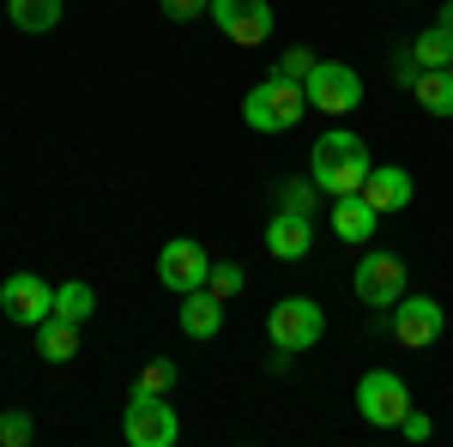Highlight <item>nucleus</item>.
I'll list each match as a JSON object with an SVG mask.
<instances>
[{
	"instance_id": "obj_1",
	"label": "nucleus",
	"mask_w": 453,
	"mask_h": 447,
	"mask_svg": "<svg viewBox=\"0 0 453 447\" xmlns=\"http://www.w3.org/2000/svg\"><path fill=\"white\" fill-rule=\"evenodd\" d=\"M369 170H375V158H369V145L350 134V127H326V134L314 139L309 151V175L320 194H363V181H369Z\"/></svg>"
},
{
	"instance_id": "obj_2",
	"label": "nucleus",
	"mask_w": 453,
	"mask_h": 447,
	"mask_svg": "<svg viewBox=\"0 0 453 447\" xmlns=\"http://www.w3.org/2000/svg\"><path fill=\"white\" fill-rule=\"evenodd\" d=\"M303 115H309V91H303L296 79H279V73H266L242 97V121L254 134H290Z\"/></svg>"
},
{
	"instance_id": "obj_3",
	"label": "nucleus",
	"mask_w": 453,
	"mask_h": 447,
	"mask_svg": "<svg viewBox=\"0 0 453 447\" xmlns=\"http://www.w3.org/2000/svg\"><path fill=\"white\" fill-rule=\"evenodd\" d=\"M181 423H175L170 393H127V412H121V442L127 447H175Z\"/></svg>"
},
{
	"instance_id": "obj_4",
	"label": "nucleus",
	"mask_w": 453,
	"mask_h": 447,
	"mask_svg": "<svg viewBox=\"0 0 453 447\" xmlns=\"http://www.w3.org/2000/svg\"><path fill=\"white\" fill-rule=\"evenodd\" d=\"M405 412H411V387H405V375L369 369V375L357 381V417H363L369 429H399Z\"/></svg>"
},
{
	"instance_id": "obj_5",
	"label": "nucleus",
	"mask_w": 453,
	"mask_h": 447,
	"mask_svg": "<svg viewBox=\"0 0 453 447\" xmlns=\"http://www.w3.org/2000/svg\"><path fill=\"white\" fill-rule=\"evenodd\" d=\"M320 333H326V309L314 303V297H284L279 309L266 314V339H273V351H309V344H320Z\"/></svg>"
},
{
	"instance_id": "obj_6",
	"label": "nucleus",
	"mask_w": 453,
	"mask_h": 447,
	"mask_svg": "<svg viewBox=\"0 0 453 447\" xmlns=\"http://www.w3.org/2000/svg\"><path fill=\"white\" fill-rule=\"evenodd\" d=\"M218 31L230 36L236 49H260L266 36H273V0H211V12H206Z\"/></svg>"
},
{
	"instance_id": "obj_7",
	"label": "nucleus",
	"mask_w": 453,
	"mask_h": 447,
	"mask_svg": "<svg viewBox=\"0 0 453 447\" xmlns=\"http://www.w3.org/2000/svg\"><path fill=\"white\" fill-rule=\"evenodd\" d=\"M303 91H309V104L320 109V115H350V109L363 104V79H357V67H345V61H314Z\"/></svg>"
},
{
	"instance_id": "obj_8",
	"label": "nucleus",
	"mask_w": 453,
	"mask_h": 447,
	"mask_svg": "<svg viewBox=\"0 0 453 447\" xmlns=\"http://www.w3.org/2000/svg\"><path fill=\"white\" fill-rule=\"evenodd\" d=\"M0 314L12 320V327H42L49 314H55V284H42L36 273H12L0 284Z\"/></svg>"
},
{
	"instance_id": "obj_9",
	"label": "nucleus",
	"mask_w": 453,
	"mask_h": 447,
	"mask_svg": "<svg viewBox=\"0 0 453 447\" xmlns=\"http://www.w3.org/2000/svg\"><path fill=\"white\" fill-rule=\"evenodd\" d=\"M206 278H211V254H206L194 236L164 242V254H157V284H164V290L188 297V290H200Z\"/></svg>"
},
{
	"instance_id": "obj_10",
	"label": "nucleus",
	"mask_w": 453,
	"mask_h": 447,
	"mask_svg": "<svg viewBox=\"0 0 453 447\" xmlns=\"http://www.w3.org/2000/svg\"><path fill=\"white\" fill-rule=\"evenodd\" d=\"M405 297V260L399 254H363L357 260V303L363 309H393Z\"/></svg>"
},
{
	"instance_id": "obj_11",
	"label": "nucleus",
	"mask_w": 453,
	"mask_h": 447,
	"mask_svg": "<svg viewBox=\"0 0 453 447\" xmlns=\"http://www.w3.org/2000/svg\"><path fill=\"white\" fill-rule=\"evenodd\" d=\"M441 327H448V309H441L435 297H399V303H393V339L411 344V351L435 344Z\"/></svg>"
},
{
	"instance_id": "obj_12",
	"label": "nucleus",
	"mask_w": 453,
	"mask_h": 447,
	"mask_svg": "<svg viewBox=\"0 0 453 447\" xmlns=\"http://www.w3.org/2000/svg\"><path fill=\"white\" fill-rule=\"evenodd\" d=\"M266 254L273 260H309L314 254V218L309 212H273L266 218Z\"/></svg>"
},
{
	"instance_id": "obj_13",
	"label": "nucleus",
	"mask_w": 453,
	"mask_h": 447,
	"mask_svg": "<svg viewBox=\"0 0 453 447\" xmlns=\"http://www.w3.org/2000/svg\"><path fill=\"white\" fill-rule=\"evenodd\" d=\"M411 194H418V181L405 175V164H375L369 181H363V200H369L375 212H405Z\"/></svg>"
},
{
	"instance_id": "obj_14",
	"label": "nucleus",
	"mask_w": 453,
	"mask_h": 447,
	"mask_svg": "<svg viewBox=\"0 0 453 447\" xmlns=\"http://www.w3.org/2000/svg\"><path fill=\"white\" fill-rule=\"evenodd\" d=\"M175 327H181V333H188V339H218V327H224V297H211L206 284H200V290H188V297H181V309H175Z\"/></svg>"
},
{
	"instance_id": "obj_15",
	"label": "nucleus",
	"mask_w": 453,
	"mask_h": 447,
	"mask_svg": "<svg viewBox=\"0 0 453 447\" xmlns=\"http://www.w3.org/2000/svg\"><path fill=\"white\" fill-rule=\"evenodd\" d=\"M375 224H381V212L369 206L363 194H339V200H333V236L339 242H369Z\"/></svg>"
},
{
	"instance_id": "obj_16",
	"label": "nucleus",
	"mask_w": 453,
	"mask_h": 447,
	"mask_svg": "<svg viewBox=\"0 0 453 447\" xmlns=\"http://www.w3.org/2000/svg\"><path fill=\"white\" fill-rule=\"evenodd\" d=\"M411 97H418L423 115H441V121H453V67H423L418 85H411Z\"/></svg>"
},
{
	"instance_id": "obj_17",
	"label": "nucleus",
	"mask_w": 453,
	"mask_h": 447,
	"mask_svg": "<svg viewBox=\"0 0 453 447\" xmlns=\"http://www.w3.org/2000/svg\"><path fill=\"white\" fill-rule=\"evenodd\" d=\"M36 357H42V363H73V357H79V320L49 314V320L36 327Z\"/></svg>"
},
{
	"instance_id": "obj_18",
	"label": "nucleus",
	"mask_w": 453,
	"mask_h": 447,
	"mask_svg": "<svg viewBox=\"0 0 453 447\" xmlns=\"http://www.w3.org/2000/svg\"><path fill=\"white\" fill-rule=\"evenodd\" d=\"M6 19H12L19 31L42 36V31H55V25H61V0H6Z\"/></svg>"
},
{
	"instance_id": "obj_19",
	"label": "nucleus",
	"mask_w": 453,
	"mask_h": 447,
	"mask_svg": "<svg viewBox=\"0 0 453 447\" xmlns=\"http://www.w3.org/2000/svg\"><path fill=\"white\" fill-rule=\"evenodd\" d=\"M55 314H61V320H79V327H85V320L97 314V290H91L85 278H67V284H55Z\"/></svg>"
},
{
	"instance_id": "obj_20",
	"label": "nucleus",
	"mask_w": 453,
	"mask_h": 447,
	"mask_svg": "<svg viewBox=\"0 0 453 447\" xmlns=\"http://www.w3.org/2000/svg\"><path fill=\"white\" fill-rule=\"evenodd\" d=\"M411 61L418 67H453V31H441V25L418 31L411 36Z\"/></svg>"
},
{
	"instance_id": "obj_21",
	"label": "nucleus",
	"mask_w": 453,
	"mask_h": 447,
	"mask_svg": "<svg viewBox=\"0 0 453 447\" xmlns=\"http://www.w3.org/2000/svg\"><path fill=\"white\" fill-rule=\"evenodd\" d=\"M279 206L284 212H320V188H314V175H290V181H284L279 188Z\"/></svg>"
},
{
	"instance_id": "obj_22",
	"label": "nucleus",
	"mask_w": 453,
	"mask_h": 447,
	"mask_svg": "<svg viewBox=\"0 0 453 447\" xmlns=\"http://www.w3.org/2000/svg\"><path fill=\"white\" fill-rule=\"evenodd\" d=\"M242 284H248V273L236 266V260H211V278H206L211 297H224V303H230V297H242Z\"/></svg>"
},
{
	"instance_id": "obj_23",
	"label": "nucleus",
	"mask_w": 453,
	"mask_h": 447,
	"mask_svg": "<svg viewBox=\"0 0 453 447\" xmlns=\"http://www.w3.org/2000/svg\"><path fill=\"white\" fill-rule=\"evenodd\" d=\"M175 387V363L170 357H151L140 375H134V393H170Z\"/></svg>"
},
{
	"instance_id": "obj_24",
	"label": "nucleus",
	"mask_w": 453,
	"mask_h": 447,
	"mask_svg": "<svg viewBox=\"0 0 453 447\" xmlns=\"http://www.w3.org/2000/svg\"><path fill=\"white\" fill-rule=\"evenodd\" d=\"M36 435L31 412H0V447H25Z\"/></svg>"
},
{
	"instance_id": "obj_25",
	"label": "nucleus",
	"mask_w": 453,
	"mask_h": 447,
	"mask_svg": "<svg viewBox=\"0 0 453 447\" xmlns=\"http://www.w3.org/2000/svg\"><path fill=\"white\" fill-rule=\"evenodd\" d=\"M273 73H279V79H296V85H309L314 55H309V49H284V55H279V67H273Z\"/></svg>"
},
{
	"instance_id": "obj_26",
	"label": "nucleus",
	"mask_w": 453,
	"mask_h": 447,
	"mask_svg": "<svg viewBox=\"0 0 453 447\" xmlns=\"http://www.w3.org/2000/svg\"><path fill=\"white\" fill-rule=\"evenodd\" d=\"M206 12H211V0H164V19H175V25H194Z\"/></svg>"
},
{
	"instance_id": "obj_27",
	"label": "nucleus",
	"mask_w": 453,
	"mask_h": 447,
	"mask_svg": "<svg viewBox=\"0 0 453 447\" xmlns=\"http://www.w3.org/2000/svg\"><path fill=\"white\" fill-rule=\"evenodd\" d=\"M418 61H411V49H399V61H393V85H399V91H411V85H418Z\"/></svg>"
},
{
	"instance_id": "obj_28",
	"label": "nucleus",
	"mask_w": 453,
	"mask_h": 447,
	"mask_svg": "<svg viewBox=\"0 0 453 447\" xmlns=\"http://www.w3.org/2000/svg\"><path fill=\"white\" fill-rule=\"evenodd\" d=\"M399 429H405V442H429V435H435V423H429V417H423L418 405L405 412V423H399Z\"/></svg>"
},
{
	"instance_id": "obj_29",
	"label": "nucleus",
	"mask_w": 453,
	"mask_h": 447,
	"mask_svg": "<svg viewBox=\"0 0 453 447\" xmlns=\"http://www.w3.org/2000/svg\"><path fill=\"white\" fill-rule=\"evenodd\" d=\"M435 25H441V31H453V0L441 6V19H435Z\"/></svg>"
}]
</instances>
